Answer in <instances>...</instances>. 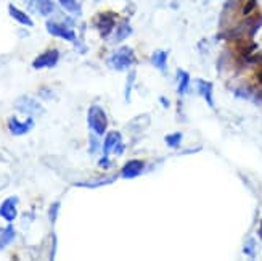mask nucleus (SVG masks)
Masks as SVG:
<instances>
[{
  "mask_svg": "<svg viewBox=\"0 0 262 261\" xmlns=\"http://www.w3.org/2000/svg\"><path fill=\"white\" fill-rule=\"evenodd\" d=\"M97 29L100 32V36L106 39L110 34L115 29V15L106 11V13H100L97 18Z\"/></svg>",
  "mask_w": 262,
  "mask_h": 261,
  "instance_id": "8",
  "label": "nucleus"
},
{
  "mask_svg": "<svg viewBox=\"0 0 262 261\" xmlns=\"http://www.w3.org/2000/svg\"><path fill=\"white\" fill-rule=\"evenodd\" d=\"M28 8L40 16H50L55 11L53 0H28Z\"/></svg>",
  "mask_w": 262,
  "mask_h": 261,
  "instance_id": "9",
  "label": "nucleus"
},
{
  "mask_svg": "<svg viewBox=\"0 0 262 261\" xmlns=\"http://www.w3.org/2000/svg\"><path fill=\"white\" fill-rule=\"evenodd\" d=\"M182 139H184V134L182 132H174V134H167L164 137V142L170 149H177V147L182 144Z\"/></svg>",
  "mask_w": 262,
  "mask_h": 261,
  "instance_id": "19",
  "label": "nucleus"
},
{
  "mask_svg": "<svg viewBox=\"0 0 262 261\" xmlns=\"http://www.w3.org/2000/svg\"><path fill=\"white\" fill-rule=\"evenodd\" d=\"M124 150H126V147H124L122 144H119V145L116 147V150H115V153H116V155H122V152H124Z\"/></svg>",
  "mask_w": 262,
  "mask_h": 261,
  "instance_id": "25",
  "label": "nucleus"
},
{
  "mask_svg": "<svg viewBox=\"0 0 262 261\" xmlns=\"http://www.w3.org/2000/svg\"><path fill=\"white\" fill-rule=\"evenodd\" d=\"M159 102H161V104H163V105H164L166 108L169 107V102L166 100V97H159Z\"/></svg>",
  "mask_w": 262,
  "mask_h": 261,
  "instance_id": "26",
  "label": "nucleus"
},
{
  "mask_svg": "<svg viewBox=\"0 0 262 261\" xmlns=\"http://www.w3.org/2000/svg\"><path fill=\"white\" fill-rule=\"evenodd\" d=\"M196 89L198 92L201 94V97L208 102L209 107H214V102H212V84L204 81V79H196Z\"/></svg>",
  "mask_w": 262,
  "mask_h": 261,
  "instance_id": "15",
  "label": "nucleus"
},
{
  "mask_svg": "<svg viewBox=\"0 0 262 261\" xmlns=\"http://www.w3.org/2000/svg\"><path fill=\"white\" fill-rule=\"evenodd\" d=\"M257 79H259V83L262 84V71H259V74H257Z\"/></svg>",
  "mask_w": 262,
  "mask_h": 261,
  "instance_id": "27",
  "label": "nucleus"
},
{
  "mask_svg": "<svg viewBox=\"0 0 262 261\" xmlns=\"http://www.w3.org/2000/svg\"><path fill=\"white\" fill-rule=\"evenodd\" d=\"M87 123H89V128L94 134L97 135H105L106 129H108V116L105 110L101 108L100 105H92L89 108L87 113Z\"/></svg>",
  "mask_w": 262,
  "mask_h": 261,
  "instance_id": "2",
  "label": "nucleus"
},
{
  "mask_svg": "<svg viewBox=\"0 0 262 261\" xmlns=\"http://www.w3.org/2000/svg\"><path fill=\"white\" fill-rule=\"evenodd\" d=\"M100 150V142H98V135L97 134H90V153H95Z\"/></svg>",
  "mask_w": 262,
  "mask_h": 261,
  "instance_id": "23",
  "label": "nucleus"
},
{
  "mask_svg": "<svg viewBox=\"0 0 262 261\" xmlns=\"http://www.w3.org/2000/svg\"><path fill=\"white\" fill-rule=\"evenodd\" d=\"M134 63H135V52L134 49L127 47V45L115 50L108 58V66L115 71H126Z\"/></svg>",
  "mask_w": 262,
  "mask_h": 261,
  "instance_id": "1",
  "label": "nucleus"
},
{
  "mask_svg": "<svg viewBox=\"0 0 262 261\" xmlns=\"http://www.w3.org/2000/svg\"><path fill=\"white\" fill-rule=\"evenodd\" d=\"M60 60V52L56 49H50L47 52L40 53L36 60L32 62L34 70H49V68H55Z\"/></svg>",
  "mask_w": 262,
  "mask_h": 261,
  "instance_id": "4",
  "label": "nucleus"
},
{
  "mask_svg": "<svg viewBox=\"0 0 262 261\" xmlns=\"http://www.w3.org/2000/svg\"><path fill=\"white\" fill-rule=\"evenodd\" d=\"M16 205H18V197L13 195V197L5 198L2 202V205H0V218H4L8 223H13L18 216Z\"/></svg>",
  "mask_w": 262,
  "mask_h": 261,
  "instance_id": "6",
  "label": "nucleus"
},
{
  "mask_svg": "<svg viewBox=\"0 0 262 261\" xmlns=\"http://www.w3.org/2000/svg\"><path fill=\"white\" fill-rule=\"evenodd\" d=\"M121 144V132L119 131H111L106 134L105 142H103V155H110L116 150V147Z\"/></svg>",
  "mask_w": 262,
  "mask_h": 261,
  "instance_id": "14",
  "label": "nucleus"
},
{
  "mask_svg": "<svg viewBox=\"0 0 262 261\" xmlns=\"http://www.w3.org/2000/svg\"><path fill=\"white\" fill-rule=\"evenodd\" d=\"M177 79H179V87H177V92L180 95H184L188 87H190V74L184 70H179L177 71Z\"/></svg>",
  "mask_w": 262,
  "mask_h": 261,
  "instance_id": "18",
  "label": "nucleus"
},
{
  "mask_svg": "<svg viewBox=\"0 0 262 261\" xmlns=\"http://www.w3.org/2000/svg\"><path fill=\"white\" fill-rule=\"evenodd\" d=\"M98 166L100 168H103V169H108V168H111V160H110V155H103L98 160Z\"/></svg>",
  "mask_w": 262,
  "mask_h": 261,
  "instance_id": "24",
  "label": "nucleus"
},
{
  "mask_svg": "<svg viewBox=\"0 0 262 261\" xmlns=\"http://www.w3.org/2000/svg\"><path fill=\"white\" fill-rule=\"evenodd\" d=\"M116 180V176L111 177H97V179H90V180H82V183H74L76 187H84V189H98L103 186H110Z\"/></svg>",
  "mask_w": 262,
  "mask_h": 261,
  "instance_id": "13",
  "label": "nucleus"
},
{
  "mask_svg": "<svg viewBox=\"0 0 262 261\" xmlns=\"http://www.w3.org/2000/svg\"><path fill=\"white\" fill-rule=\"evenodd\" d=\"M58 4L68 11V13H71L74 16H79L81 15V4H79V0H58Z\"/></svg>",
  "mask_w": 262,
  "mask_h": 261,
  "instance_id": "17",
  "label": "nucleus"
},
{
  "mask_svg": "<svg viewBox=\"0 0 262 261\" xmlns=\"http://www.w3.org/2000/svg\"><path fill=\"white\" fill-rule=\"evenodd\" d=\"M8 13H10V16L13 18L16 23H19V25L28 26V28H32V26H34V21L31 19V16L26 13V11H23V10L16 8L13 4H10V5H8Z\"/></svg>",
  "mask_w": 262,
  "mask_h": 261,
  "instance_id": "11",
  "label": "nucleus"
},
{
  "mask_svg": "<svg viewBox=\"0 0 262 261\" xmlns=\"http://www.w3.org/2000/svg\"><path fill=\"white\" fill-rule=\"evenodd\" d=\"M116 34H118V36L115 37V42H121V41H124L126 37H129L130 34H132V28H130L129 23H127V21H124L122 25L118 28Z\"/></svg>",
  "mask_w": 262,
  "mask_h": 261,
  "instance_id": "20",
  "label": "nucleus"
},
{
  "mask_svg": "<svg viewBox=\"0 0 262 261\" xmlns=\"http://www.w3.org/2000/svg\"><path fill=\"white\" fill-rule=\"evenodd\" d=\"M143 169H145V163L142 160H129L127 163H124L121 169V177L135 179L143 173Z\"/></svg>",
  "mask_w": 262,
  "mask_h": 261,
  "instance_id": "10",
  "label": "nucleus"
},
{
  "mask_svg": "<svg viewBox=\"0 0 262 261\" xmlns=\"http://www.w3.org/2000/svg\"><path fill=\"white\" fill-rule=\"evenodd\" d=\"M34 128V119L29 116L26 121H19L16 116H10L8 118V129L13 135H25Z\"/></svg>",
  "mask_w": 262,
  "mask_h": 261,
  "instance_id": "7",
  "label": "nucleus"
},
{
  "mask_svg": "<svg viewBox=\"0 0 262 261\" xmlns=\"http://www.w3.org/2000/svg\"><path fill=\"white\" fill-rule=\"evenodd\" d=\"M15 107L21 111L25 113V115H40V113L43 111V107L39 104V102L36 98H31V97H19L16 100Z\"/></svg>",
  "mask_w": 262,
  "mask_h": 261,
  "instance_id": "5",
  "label": "nucleus"
},
{
  "mask_svg": "<svg viewBox=\"0 0 262 261\" xmlns=\"http://www.w3.org/2000/svg\"><path fill=\"white\" fill-rule=\"evenodd\" d=\"M167 56H169V53L166 50H156L150 56V63L158 71H161L163 74H167Z\"/></svg>",
  "mask_w": 262,
  "mask_h": 261,
  "instance_id": "12",
  "label": "nucleus"
},
{
  "mask_svg": "<svg viewBox=\"0 0 262 261\" xmlns=\"http://www.w3.org/2000/svg\"><path fill=\"white\" fill-rule=\"evenodd\" d=\"M259 237L262 239V221H260V228H259Z\"/></svg>",
  "mask_w": 262,
  "mask_h": 261,
  "instance_id": "28",
  "label": "nucleus"
},
{
  "mask_svg": "<svg viewBox=\"0 0 262 261\" xmlns=\"http://www.w3.org/2000/svg\"><path fill=\"white\" fill-rule=\"evenodd\" d=\"M15 237H16V231L11 224H8L4 229H0V250H5L15 240Z\"/></svg>",
  "mask_w": 262,
  "mask_h": 261,
  "instance_id": "16",
  "label": "nucleus"
},
{
  "mask_svg": "<svg viewBox=\"0 0 262 261\" xmlns=\"http://www.w3.org/2000/svg\"><path fill=\"white\" fill-rule=\"evenodd\" d=\"M134 81H135V71H130L127 76V83H126V92H124V97H126L127 102H130V92L134 87Z\"/></svg>",
  "mask_w": 262,
  "mask_h": 261,
  "instance_id": "21",
  "label": "nucleus"
},
{
  "mask_svg": "<svg viewBox=\"0 0 262 261\" xmlns=\"http://www.w3.org/2000/svg\"><path fill=\"white\" fill-rule=\"evenodd\" d=\"M45 28H47L49 34H52V36H55V37H60V39L68 41V42H76V32L71 28L63 25V23L50 19V21L45 23Z\"/></svg>",
  "mask_w": 262,
  "mask_h": 261,
  "instance_id": "3",
  "label": "nucleus"
},
{
  "mask_svg": "<svg viewBox=\"0 0 262 261\" xmlns=\"http://www.w3.org/2000/svg\"><path fill=\"white\" fill-rule=\"evenodd\" d=\"M60 207H61V203L60 202H55L53 205L49 208V218H50V223L52 224L56 223V218H58V213H60Z\"/></svg>",
  "mask_w": 262,
  "mask_h": 261,
  "instance_id": "22",
  "label": "nucleus"
}]
</instances>
